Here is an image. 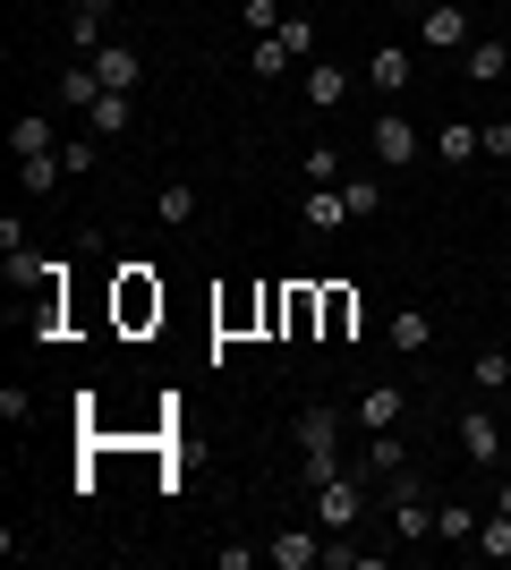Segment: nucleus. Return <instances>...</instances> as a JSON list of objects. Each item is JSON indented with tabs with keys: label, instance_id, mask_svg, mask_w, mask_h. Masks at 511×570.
<instances>
[{
	"label": "nucleus",
	"instance_id": "nucleus-14",
	"mask_svg": "<svg viewBox=\"0 0 511 570\" xmlns=\"http://www.w3.org/2000/svg\"><path fill=\"white\" fill-rule=\"evenodd\" d=\"M435 163H443V170L487 163V154H478V119H443V128H435Z\"/></svg>",
	"mask_w": 511,
	"mask_h": 570
},
{
	"label": "nucleus",
	"instance_id": "nucleus-6",
	"mask_svg": "<svg viewBox=\"0 0 511 570\" xmlns=\"http://www.w3.org/2000/svg\"><path fill=\"white\" fill-rule=\"evenodd\" d=\"M392 528H401L410 546H426V537H435V502L417 494V476H392Z\"/></svg>",
	"mask_w": 511,
	"mask_h": 570
},
{
	"label": "nucleus",
	"instance_id": "nucleus-38",
	"mask_svg": "<svg viewBox=\"0 0 511 570\" xmlns=\"http://www.w3.org/2000/svg\"><path fill=\"white\" fill-rule=\"evenodd\" d=\"M503 256H511V230H503Z\"/></svg>",
	"mask_w": 511,
	"mask_h": 570
},
{
	"label": "nucleus",
	"instance_id": "nucleus-17",
	"mask_svg": "<svg viewBox=\"0 0 511 570\" xmlns=\"http://www.w3.org/2000/svg\"><path fill=\"white\" fill-rule=\"evenodd\" d=\"M9 154H18V163H26V154H60V128H51L43 111H18V119H9Z\"/></svg>",
	"mask_w": 511,
	"mask_h": 570
},
{
	"label": "nucleus",
	"instance_id": "nucleus-22",
	"mask_svg": "<svg viewBox=\"0 0 511 570\" xmlns=\"http://www.w3.org/2000/svg\"><path fill=\"white\" fill-rule=\"evenodd\" d=\"M384 341H392V350H401V357H417V350H426V341H435V324H426V307H401V315H392V324H384Z\"/></svg>",
	"mask_w": 511,
	"mask_h": 570
},
{
	"label": "nucleus",
	"instance_id": "nucleus-10",
	"mask_svg": "<svg viewBox=\"0 0 511 570\" xmlns=\"http://www.w3.org/2000/svg\"><path fill=\"white\" fill-rule=\"evenodd\" d=\"M298 222H307L316 238H333V230H350L358 214H350V196H341V188H307V196H298Z\"/></svg>",
	"mask_w": 511,
	"mask_h": 570
},
{
	"label": "nucleus",
	"instance_id": "nucleus-9",
	"mask_svg": "<svg viewBox=\"0 0 511 570\" xmlns=\"http://www.w3.org/2000/svg\"><path fill=\"white\" fill-rule=\"evenodd\" d=\"M461 452L478 469H503V426H494V409H461Z\"/></svg>",
	"mask_w": 511,
	"mask_h": 570
},
{
	"label": "nucleus",
	"instance_id": "nucleus-29",
	"mask_svg": "<svg viewBox=\"0 0 511 570\" xmlns=\"http://www.w3.org/2000/svg\"><path fill=\"white\" fill-rule=\"evenodd\" d=\"M282 18H291L282 0H239V26H247V43H256V35H273Z\"/></svg>",
	"mask_w": 511,
	"mask_h": 570
},
{
	"label": "nucleus",
	"instance_id": "nucleus-25",
	"mask_svg": "<svg viewBox=\"0 0 511 570\" xmlns=\"http://www.w3.org/2000/svg\"><path fill=\"white\" fill-rule=\"evenodd\" d=\"M435 537L443 546H478V511L469 502H435Z\"/></svg>",
	"mask_w": 511,
	"mask_h": 570
},
{
	"label": "nucleus",
	"instance_id": "nucleus-3",
	"mask_svg": "<svg viewBox=\"0 0 511 570\" xmlns=\"http://www.w3.org/2000/svg\"><path fill=\"white\" fill-rule=\"evenodd\" d=\"M358 476H366V469H358ZM358 476L341 469V476H324V485H316V528H324V537L366 520V485H358Z\"/></svg>",
	"mask_w": 511,
	"mask_h": 570
},
{
	"label": "nucleus",
	"instance_id": "nucleus-21",
	"mask_svg": "<svg viewBox=\"0 0 511 570\" xmlns=\"http://www.w3.org/2000/svg\"><path fill=\"white\" fill-rule=\"evenodd\" d=\"M196 205H205V196H196L188 179H170V188L154 196V222H163V230H188V222H196Z\"/></svg>",
	"mask_w": 511,
	"mask_h": 570
},
{
	"label": "nucleus",
	"instance_id": "nucleus-32",
	"mask_svg": "<svg viewBox=\"0 0 511 570\" xmlns=\"http://www.w3.org/2000/svg\"><path fill=\"white\" fill-rule=\"evenodd\" d=\"M478 154H487V163H511V119H478Z\"/></svg>",
	"mask_w": 511,
	"mask_h": 570
},
{
	"label": "nucleus",
	"instance_id": "nucleus-36",
	"mask_svg": "<svg viewBox=\"0 0 511 570\" xmlns=\"http://www.w3.org/2000/svg\"><path fill=\"white\" fill-rule=\"evenodd\" d=\"M494 511H511V476H503V485H494Z\"/></svg>",
	"mask_w": 511,
	"mask_h": 570
},
{
	"label": "nucleus",
	"instance_id": "nucleus-15",
	"mask_svg": "<svg viewBox=\"0 0 511 570\" xmlns=\"http://www.w3.org/2000/svg\"><path fill=\"white\" fill-rule=\"evenodd\" d=\"M51 95H60V111H95V102L111 95V86H102V69H95V60H77V69H60V86H51Z\"/></svg>",
	"mask_w": 511,
	"mask_h": 570
},
{
	"label": "nucleus",
	"instance_id": "nucleus-26",
	"mask_svg": "<svg viewBox=\"0 0 511 570\" xmlns=\"http://www.w3.org/2000/svg\"><path fill=\"white\" fill-rule=\"evenodd\" d=\"M128 119H137V102H128V95H102L95 111H86V128H95V137H128Z\"/></svg>",
	"mask_w": 511,
	"mask_h": 570
},
{
	"label": "nucleus",
	"instance_id": "nucleus-24",
	"mask_svg": "<svg viewBox=\"0 0 511 570\" xmlns=\"http://www.w3.org/2000/svg\"><path fill=\"white\" fill-rule=\"evenodd\" d=\"M146 315H163V289H154L146 273H128L120 282V324H146Z\"/></svg>",
	"mask_w": 511,
	"mask_h": 570
},
{
	"label": "nucleus",
	"instance_id": "nucleus-35",
	"mask_svg": "<svg viewBox=\"0 0 511 570\" xmlns=\"http://www.w3.org/2000/svg\"><path fill=\"white\" fill-rule=\"evenodd\" d=\"M0 256H9V264L26 256V222H18V214H0Z\"/></svg>",
	"mask_w": 511,
	"mask_h": 570
},
{
	"label": "nucleus",
	"instance_id": "nucleus-19",
	"mask_svg": "<svg viewBox=\"0 0 511 570\" xmlns=\"http://www.w3.org/2000/svg\"><path fill=\"white\" fill-rule=\"evenodd\" d=\"M341 196H350V214H358V222H375V214L392 205V196H384V170H350V179H341Z\"/></svg>",
	"mask_w": 511,
	"mask_h": 570
},
{
	"label": "nucleus",
	"instance_id": "nucleus-5",
	"mask_svg": "<svg viewBox=\"0 0 511 570\" xmlns=\"http://www.w3.org/2000/svg\"><path fill=\"white\" fill-rule=\"evenodd\" d=\"M366 86H375L384 102H401V95L417 86V51H410V43H375V60H366Z\"/></svg>",
	"mask_w": 511,
	"mask_h": 570
},
{
	"label": "nucleus",
	"instance_id": "nucleus-27",
	"mask_svg": "<svg viewBox=\"0 0 511 570\" xmlns=\"http://www.w3.org/2000/svg\"><path fill=\"white\" fill-rule=\"evenodd\" d=\"M469 553H487V562H511V511H487L478 520V546Z\"/></svg>",
	"mask_w": 511,
	"mask_h": 570
},
{
	"label": "nucleus",
	"instance_id": "nucleus-33",
	"mask_svg": "<svg viewBox=\"0 0 511 570\" xmlns=\"http://www.w3.org/2000/svg\"><path fill=\"white\" fill-rule=\"evenodd\" d=\"M60 163H69V179H86V170L102 163V145L95 137H69V145H60Z\"/></svg>",
	"mask_w": 511,
	"mask_h": 570
},
{
	"label": "nucleus",
	"instance_id": "nucleus-34",
	"mask_svg": "<svg viewBox=\"0 0 511 570\" xmlns=\"http://www.w3.org/2000/svg\"><path fill=\"white\" fill-rule=\"evenodd\" d=\"M469 375H478V392H503V383H511V357H503V350H487L478 366H469Z\"/></svg>",
	"mask_w": 511,
	"mask_h": 570
},
{
	"label": "nucleus",
	"instance_id": "nucleus-4",
	"mask_svg": "<svg viewBox=\"0 0 511 570\" xmlns=\"http://www.w3.org/2000/svg\"><path fill=\"white\" fill-rule=\"evenodd\" d=\"M417 9H426V51H452V60H461V51L478 43V35H469V0H417Z\"/></svg>",
	"mask_w": 511,
	"mask_h": 570
},
{
	"label": "nucleus",
	"instance_id": "nucleus-1",
	"mask_svg": "<svg viewBox=\"0 0 511 570\" xmlns=\"http://www.w3.org/2000/svg\"><path fill=\"white\" fill-rule=\"evenodd\" d=\"M298 476L307 485H324V476H341V409H298Z\"/></svg>",
	"mask_w": 511,
	"mask_h": 570
},
{
	"label": "nucleus",
	"instance_id": "nucleus-28",
	"mask_svg": "<svg viewBox=\"0 0 511 570\" xmlns=\"http://www.w3.org/2000/svg\"><path fill=\"white\" fill-rule=\"evenodd\" d=\"M350 163H341V145H307V188H341Z\"/></svg>",
	"mask_w": 511,
	"mask_h": 570
},
{
	"label": "nucleus",
	"instance_id": "nucleus-23",
	"mask_svg": "<svg viewBox=\"0 0 511 570\" xmlns=\"http://www.w3.org/2000/svg\"><path fill=\"white\" fill-rule=\"evenodd\" d=\"M60 179H69V163H60V154H26V163H18V188H26V196H51Z\"/></svg>",
	"mask_w": 511,
	"mask_h": 570
},
{
	"label": "nucleus",
	"instance_id": "nucleus-13",
	"mask_svg": "<svg viewBox=\"0 0 511 570\" xmlns=\"http://www.w3.org/2000/svg\"><path fill=\"white\" fill-rule=\"evenodd\" d=\"M95 69H102V86H111V95H137V86H146V60H137V43H102V51H95Z\"/></svg>",
	"mask_w": 511,
	"mask_h": 570
},
{
	"label": "nucleus",
	"instance_id": "nucleus-37",
	"mask_svg": "<svg viewBox=\"0 0 511 570\" xmlns=\"http://www.w3.org/2000/svg\"><path fill=\"white\" fill-rule=\"evenodd\" d=\"M503 26H511V0H503Z\"/></svg>",
	"mask_w": 511,
	"mask_h": 570
},
{
	"label": "nucleus",
	"instance_id": "nucleus-8",
	"mask_svg": "<svg viewBox=\"0 0 511 570\" xmlns=\"http://www.w3.org/2000/svg\"><path fill=\"white\" fill-rule=\"evenodd\" d=\"M410 417V392L401 383H366L358 392V434H384V426H401Z\"/></svg>",
	"mask_w": 511,
	"mask_h": 570
},
{
	"label": "nucleus",
	"instance_id": "nucleus-30",
	"mask_svg": "<svg viewBox=\"0 0 511 570\" xmlns=\"http://www.w3.org/2000/svg\"><path fill=\"white\" fill-rule=\"evenodd\" d=\"M291 69V51L273 43V35H256V43H247V77H282Z\"/></svg>",
	"mask_w": 511,
	"mask_h": 570
},
{
	"label": "nucleus",
	"instance_id": "nucleus-11",
	"mask_svg": "<svg viewBox=\"0 0 511 570\" xmlns=\"http://www.w3.org/2000/svg\"><path fill=\"white\" fill-rule=\"evenodd\" d=\"M461 77H469V86H494V77H511V35H478V43L461 51Z\"/></svg>",
	"mask_w": 511,
	"mask_h": 570
},
{
	"label": "nucleus",
	"instance_id": "nucleus-20",
	"mask_svg": "<svg viewBox=\"0 0 511 570\" xmlns=\"http://www.w3.org/2000/svg\"><path fill=\"white\" fill-rule=\"evenodd\" d=\"M273 43L291 51V69H307V60H316V18H307V9H291V18L273 26Z\"/></svg>",
	"mask_w": 511,
	"mask_h": 570
},
{
	"label": "nucleus",
	"instance_id": "nucleus-16",
	"mask_svg": "<svg viewBox=\"0 0 511 570\" xmlns=\"http://www.w3.org/2000/svg\"><path fill=\"white\" fill-rule=\"evenodd\" d=\"M298 95L316 102V111H341V102H350V69H333V60H307V77H298Z\"/></svg>",
	"mask_w": 511,
	"mask_h": 570
},
{
	"label": "nucleus",
	"instance_id": "nucleus-31",
	"mask_svg": "<svg viewBox=\"0 0 511 570\" xmlns=\"http://www.w3.org/2000/svg\"><path fill=\"white\" fill-rule=\"evenodd\" d=\"M350 324H358V298H350V289H324V333H350Z\"/></svg>",
	"mask_w": 511,
	"mask_h": 570
},
{
	"label": "nucleus",
	"instance_id": "nucleus-7",
	"mask_svg": "<svg viewBox=\"0 0 511 570\" xmlns=\"http://www.w3.org/2000/svg\"><path fill=\"white\" fill-rule=\"evenodd\" d=\"M111 9H120V0H69V43H77V60H95V51L111 43Z\"/></svg>",
	"mask_w": 511,
	"mask_h": 570
},
{
	"label": "nucleus",
	"instance_id": "nucleus-2",
	"mask_svg": "<svg viewBox=\"0 0 511 570\" xmlns=\"http://www.w3.org/2000/svg\"><path fill=\"white\" fill-rule=\"evenodd\" d=\"M366 154H375V170H410L417 154H426V128H417L401 102H384V111H375V128H366Z\"/></svg>",
	"mask_w": 511,
	"mask_h": 570
},
{
	"label": "nucleus",
	"instance_id": "nucleus-12",
	"mask_svg": "<svg viewBox=\"0 0 511 570\" xmlns=\"http://www.w3.org/2000/svg\"><path fill=\"white\" fill-rule=\"evenodd\" d=\"M265 562L273 570H316L324 562V537H316V528H282V537L265 546Z\"/></svg>",
	"mask_w": 511,
	"mask_h": 570
},
{
	"label": "nucleus",
	"instance_id": "nucleus-18",
	"mask_svg": "<svg viewBox=\"0 0 511 570\" xmlns=\"http://www.w3.org/2000/svg\"><path fill=\"white\" fill-rule=\"evenodd\" d=\"M358 469H366V476H401V469H410V443H401V426H384V434H366V452H358Z\"/></svg>",
	"mask_w": 511,
	"mask_h": 570
}]
</instances>
